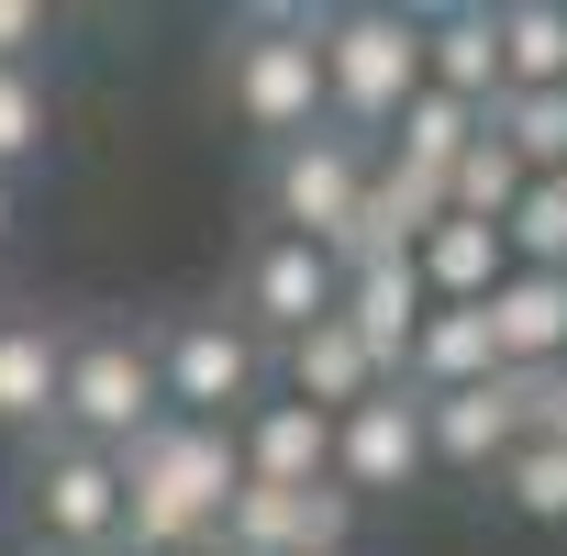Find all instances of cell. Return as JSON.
Wrapping results in <instances>:
<instances>
[{"label":"cell","mask_w":567,"mask_h":556,"mask_svg":"<svg viewBox=\"0 0 567 556\" xmlns=\"http://www.w3.org/2000/svg\"><path fill=\"white\" fill-rule=\"evenodd\" d=\"M12 245H23V189L0 178V256H12Z\"/></svg>","instance_id":"83f0119b"},{"label":"cell","mask_w":567,"mask_h":556,"mask_svg":"<svg viewBox=\"0 0 567 556\" xmlns=\"http://www.w3.org/2000/svg\"><path fill=\"white\" fill-rule=\"evenodd\" d=\"M334 290H346L334 245H301V234H245V256H234V278H223V312H234V323L278 357L290 334L334 323Z\"/></svg>","instance_id":"ba28073f"},{"label":"cell","mask_w":567,"mask_h":556,"mask_svg":"<svg viewBox=\"0 0 567 556\" xmlns=\"http://www.w3.org/2000/svg\"><path fill=\"white\" fill-rule=\"evenodd\" d=\"M512 200H523V156L478 123V145L445 167V212H456V223H512Z\"/></svg>","instance_id":"d4e9b609"},{"label":"cell","mask_w":567,"mask_h":556,"mask_svg":"<svg viewBox=\"0 0 567 556\" xmlns=\"http://www.w3.org/2000/svg\"><path fill=\"white\" fill-rule=\"evenodd\" d=\"M45 156H56V90H45V68H0V178H45Z\"/></svg>","instance_id":"7402d4cb"},{"label":"cell","mask_w":567,"mask_h":556,"mask_svg":"<svg viewBox=\"0 0 567 556\" xmlns=\"http://www.w3.org/2000/svg\"><path fill=\"white\" fill-rule=\"evenodd\" d=\"M423 101V12H323V123L357 145H390V123Z\"/></svg>","instance_id":"3957f363"},{"label":"cell","mask_w":567,"mask_h":556,"mask_svg":"<svg viewBox=\"0 0 567 556\" xmlns=\"http://www.w3.org/2000/svg\"><path fill=\"white\" fill-rule=\"evenodd\" d=\"M368 167H379V145H357V134H301V145H278V156H256V234H301V245H346V223H357V200H368Z\"/></svg>","instance_id":"52a82bcc"},{"label":"cell","mask_w":567,"mask_h":556,"mask_svg":"<svg viewBox=\"0 0 567 556\" xmlns=\"http://www.w3.org/2000/svg\"><path fill=\"white\" fill-rule=\"evenodd\" d=\"M423 90H445V101H467L478 123H489V101H501V34H489V12H423Z\"/></svg>","instance_id":"ac0fdd59"},{"label":"cell","mask_w":567,"mask_h":556,"mask_svg":"<svg viewBox=\"0 0 567 556\" xmlns=\"http://www.w3.org/2000/svg\"><path fill=\"white\" fill-rule=\"evenodd\" d=\"M23 534H34V556L123 545V456L79 445V434H34L23 445Z\"/></svg>","instance_id":"8992f818"},{"label":"cell","mask_w":567,"mask_h":556,"mask_svg":"<svg viewBox=\"0 0 567 556\" xmlns=\"http://www.w3.org/2000/svg\"><path fill=\"white\" fill-rule=\"evenodd\" d=\"M334 267H346V256H334ZM423 312H434V301H423V267H412V256H368V267H346V290H334V323H346L390 379H401V346H412Z\"/></svg>","instance_id":"2e32d148"},{"label":"cell","mask_w":567,"mask_h":556,"mask_svg":"<svg viewBox=\"0 0 567 556\" xmlns=\"http://www.w3.org/2000/svg\"><path fill=\"white\" fill-rule=\"evenodd\" d=\"M156 401L178 423H245L267 401V346L212 301V312H156Z\"/></svg>","instance_id":"5b68a950"},{"label":"cell","mask_w":567,"mask_h":556,"mask_svg":"<svg viewBox=\"0 0 567 556\" xmlns=\"http://www.w3.org/2000/svg\"><path fill=\"white\" fill-rule=\"evenodd\" d=\"M489 501L512 523H567V445L556 434H523L501 467H489Z\"/></svg>","instance_id":"603a6c76"},{"label":"cell","mask_w":567,"mask_h":556,"mask_svg":"<svg viewBox=\"0 0 567 556\" xmlns=\"http://www.w3.org/2000/svg\"><path fill=\"white\" fill-rule=\"evenodd\" d=\"M423 478H434V456H423V401L390 379L379 401H357V412L334 423V490L401 501V490H423Z\"/></svg>","instance_id":"30bf717a"},{"label":"cell","mask_w":567,"mask_h":556,"mask_svg":"<svg viewBox=\"0 0 567 556\" xmlns=\"http://www.w3.org/2000/svg\"><path fill=\"white\" fill-rule=\"evenodd\" d=\"M501 245H512V267H556V278H567V178H523Z\"/></svg>","instance_id":"484cf974"},{"label":"cell","mask_w":567,"mask_h":556,"mask_svg":"<svg viewBox=\"0 0 567 556\" xmlns=\"http://www.w3.org/2000/svg\"><path fill=\"white\" fill-rule=\"evenodd\" d=\"M156 334L123 323V312H68V368H56V434L79 445H134L156 423Z\"/></svg>","instance_id":"277c9868"},{"label":"cell","mask_w":567,"mask_h":556,"mask_svg":"<svg viewBox=\"0 0 567 556\" xmlns=\"http://www.w3.org/2000/svg\"><path fill=\"white\" fill-rule=\"evenodd\" d=\"M234 490H245L234 423H178V412H156V423L123 445V556H200Z\"/></svg>","instance_id":"6da1fadb"},{"label":"cell","mask_w":567,"mask_h":556,"mask_svg":"<svg viewBox=\"0 0 567 556\" xmlns=\"http://www.w3.org/2000/svg\"><path fill=\"white\" fill-rule=\"evenodd\" d=\"M467 145H478V112H467V101H445V90H423V101H412V112H401V123H390V145H379V156H390V167H412V178H434V189H445V167H456V156H467Z\"/></svg>","instance_id":"44dd1931"},{"label":"cell","mask_w":567,"mask_h":556,"mask_svg":"<svg viewBox=\"0 0 567 556\" xmlns=\"http://www.w3.org/2000/svg\"><path fill=\"white\" fill-rule=\"evenodd\" d=\"M101 556H123V545H101Z\"/></svg>","instance_id":"f1b7e54d"},{"label":"cell","mask_w":567,"mask_h":556,"mask_svg":"<svg viewBox=\"0 0 567 556\" xmlns=\"http://www.w3.org/2000/svg\"><path fill=\"white\" fill-rule=\"evenodd\" d=\"M267 390H290V401H312L323 423H346L357 401H379V390H390V368H379L346 323H312V334H290V346L267 357Z\"/></svg>","instance_id":"5bb4252c"},{"label":"cell","mask_w":567,"mask_h":556,"mask_svg":"<svg viewBox=\"0 0 567 556\" xmlns=\"http://www.w3.org/2000/svg\"><path fill=\"white\" fill-rule=\"evenodd\" d=\"M234 456H245V478H267V490H312V478H334V423H323L312 401H290V390H267V401L234 423Z\"/></svg>","instance_id":"9a60e30c"},{"label":"cell","mask_w":567,"mask_h":556,"mask_svg":"<svg viewBox=\"0 0 567 556\" xmlns=\"http://www.w3.org/2000/svg\"><path fill=\"white\" fill-rule=\"evenodd\" d=\"M412 267H423V301H489L501 278H512V245H501V223H434L423 245H412Z\"/></svg>","instance_id":"d6986e66"},{"label":"cell","mask_w":567,"mask_h":556,"mask_svg":"<svg viewBox=\"0 0 567 556\" xmlns=\"http://www.w3.org/2000/svg\"><path fill=\"white\" fill-rule=\"evenodd\" d=\"M478 312H489L501 379H556V368H567V278H556V267H512Z\"/></svg>","instance_id":"4fadbf2b"},{"label":"cell","mask_w":567,"mask_h":556,"mask_svg":"<svg viewBox=\"0 0 567 556\" xmlns=\"http://www.w3.org/2000/svg\"><path fill=\"white\" fill-rule=\"evenodd\" d=\"M501 90H567V0H501Z\"/></svg>","instance_id":"ffe728a7"},{"label":"cell","mask_w":567,"mask_h":556,"mask_svg":"<svg viewBox=\"0 0 567 556\" xmlns=\"http://www.w3.org/2000/svg\"><path fill=\"white\" fill-rule=\"evenodd\" d=\"M478 379H501L489 312H478V301H434V312L412 323V346H401V390H412V401H445V390H478Z\"/></svg>","instance_id":"e0dca14e"},{"label":"cell","mask_w":567,"mask_h":556,"mask_svg":"<svg viewBox=\"0 0 567 556\" xmlns=\"http://www.w3.org/2000/svg\"><path fill=\"white\" fill-rule=\"evenodd\" d=\"M212 79L234 134H256V156L323 134V12H234Z\"/></svg>","instance_id":"7a4b0ae2"},{"label":"cell","mask_w":567,"mask_h":556,"mask_svg":"<svg viewBox=\"0 0 567 556\" xmlns=\"http://www.w3.org/2000/svg\"><path fill=\"white\" fill-rule=\"evenodd\" d=\"M489 134L523 156V178H567V90H501Z\"/></svg>","instance_id":"cb8c5ba5"},{"label":"cell","mask_w":567,"mask_h":556,"mask_svg":"<svg viewBox=\"0 0 567 556\" xmlns=\"http://www.w3.org/2000/svg\"><path fill=\"white\" fill-rule=\"evenodd\" d=\"M45 45H56L45 0H0V68H45Z\"/></svg>","instance_id":"4316f807"},{"label":"cell","mask_w":567,"mask_h":556,"mask_svg":"<svg viewBox=\"0 0 567 556\" xmlns=\"http://www.w3.org/2000/svg\"><path fill=\"white\" fill-rule=\"evenodd\" d=\"M357 523H368V501L334 490V478H312V490L245 478V490L223 501V523H212L200 556H357Z\"/></svg>","instance_id":"9c48e42d"},{"label":"cell","mask_w":567,"mask_h":556,"mask_svg":"<svg viewBox=\"0 0 567 556\" xmlns=\"http://www.w3.org/2000/svg\"><path fill=\"white\" fill-rule=\"evenodd\" d=\"M56 368H68V312L0 301V434H56Z\"/></svg>","instance_id":"8fae6325"},{"label":"cell","mask_w":567,"mask_h":556,"mask_svg":"<svg viewBox=\"0 0 567 556\" xmlns=\"http://www.w3.org/2000/svg\"><path fill=\"white\" fill-rule=\"evenodd\" d=\"M512 445H523V379H478V390L423 401V456L445 478H489Z\"/></svg>","instance_id":"7c38bea8"}]
</instances>
